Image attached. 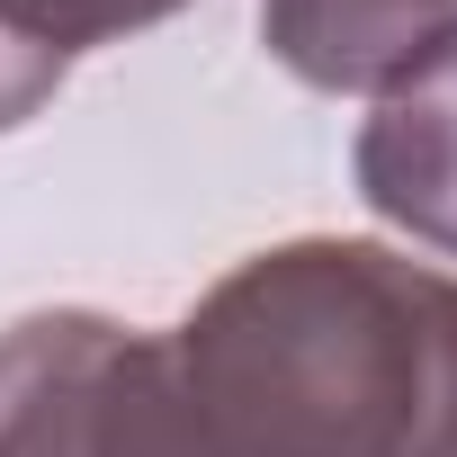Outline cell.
<instances>
[{
	"label": "cell",
	"mask_w": 457,
	"mask_h": 457,
	"mask_svg": "<svg viewBox=\"0 0 457 457\" xmlns=\"http://www.w3.org/2000/svg\"><path fill=\"white\" fill-rule=\"evenodd\" d=\"M448 341L457 278L350 234L252 252L170 332L224 457H421Z\"/></svg>",
	"instance_id": "1"
},
{
	"label": "cell",
	"mask_w": 457,
	"mask_h": 457,
	"mask_svg": "<svg viewBox=\"0 0 457 457\" xmlns=\"http://www.w3.org/2000/svg\"><path fill=\"white\" fill-rule=\"evenodd\" d=\"M0 457H224L188 403L179 350L54 305L0 332Z\"/></svg>",
	"instance_id": "2"
},
{
	"label": "cell",
	"mask_w": 457,
	"mask_h": 457,
	"mask_svg": "<svg viewBox=\"0 0 457 457\" xmlns=\"http://www.w3.org/2000/svg\"><path fill=\"white\" fill-rule=\"evenodd\" d=\"M350 179L395 234L457 261V37L377 90V108L350 144Z\"/></svg>",
	"instance_id": "3"
},
{
	"label": "cell",
	"mask_w": 457,
	"mask_h": 457,
	"mask_svg": "<svg viewBox=\"0 0 457 457\" xmlns=\"http://www.w3.org/2000/svg\"><path fill=\"white\" fill-rule=\"evenodd\" d=\"M261 37L305 90H386L457 37V0H261Z\"/></svg>",
	"instance_id": "4"
},
{
	"label": "cell",
	"mask_w": 457,
	"mask_h": 457,
	"mask_svg": "<svg viewBox=\"0 0 457 457\" xmlns=\"http://www.w3.org/2000/svg\"><path fill=\"white\" fill-rule=\"evenodd\" d=\"M170 10H188V0H0V28L28 37V46L54 54V63H72V54H90V46H117V37L162 28Z\"/></svg>",
	"instance_id": "5"
},
{
	"label": "cell",
	"mask_w": 457,
	"mask_h": 457,
	"mask_svg": "<svg viewBox=\"0 0 457 457\" xmlns=\"http://www.w3.org/2000/svg\"><path fill=\"white\" fill-rule=\"evenodd\" d=\"M54 90H63V63H54V54H37L28 37H10V28H0V135H10V126H28Z\"/></svg>",
	"instance_id": "6"
},
{
	"label": "cell",
	"mask_w": 457,
	"mask_h": 457,
	"mask_svg": "<svg viewBox=\"0 0 457 457\" xmlns=\"http://www.w3.org/2000/svg\"><path fill=\"white\" fill-rule=\"evenodd\" d=\"M421 457H457V341H448V386H439V412H430Z\"/></svg>",
	"instance_id": "7"
}]
</instances>
